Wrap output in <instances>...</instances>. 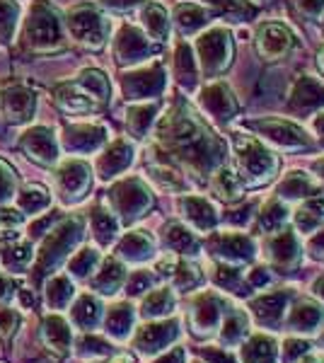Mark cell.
<instances>
[{
  "instance_id": "46",
  "label": "cell",
  "mask_w": 324,
  "mask_h": 363,
  "mask_svg": "<svg viewBox=\"0 0 324 363\" xmlns=\"http://www.w3.org/2000/svg\"><path fill=\"white\" fill-rule=\"evenodd\" d=\"M15 291V284L10 277H0V301H8Z\"/></svg>"
},
{
  "instance_id": "14",
  "label": "cell",
  "mask_w": 324,
  "mask_h": 363,
  "mask_svg": "<svg viewBox=\"0 0 324 363\" xmlns=\"http://www.w3.org/2000/svg\"><path fill=\"white\" fill-rule=\"evenodd\" d=\"M54 102L66 114H90L102 109L78 83H61L54 90Z\"/></svg>"
},
{
  "instance_id": "22",
  "label": "cell",
  "mask_w": 324,
  "mask_h": 363,
  "mask_svg": "<svg viewBox=\"0 0 324 363\" xmlns=\"http://www.w3.org/2000/svg\"><path fill=\"white\" fill-rule=\"evenodd\" d=\"M201 102H203V107L208 109L211 114H216L218 119H223V121L230 119V114L235 112V99L230 97V92L223 85L206 87Z\"/></svg>"
},
{
  "instance_id": "44",
  "label": "cell",
  "mask_w": 324,
  "mask_h": 363,
  "mask_svg": "<svg viewBox=\"0 0 324 363\" xmlns=\"http://www.w3.org/2000/svg\"><path fill=\"white\" fill-rule=\"evenodd\" d=\"M298 10L308 17H317L324 10V0H296Z\"/></svg>"
},
{
  "instance_id": "21",
  "label": "cell",
  "mask_w": 324,
  "mask_h": 363,
  "mask_svg": "<svg viewBox=\"0 0 324 363\" xmlns=\"http://www.w3.org/2000/svg\"><path fill=\"white\" fill-rule=\"evenodd\" d=\"M143 29H145V37L150 42H164L169 34V20L164 8L155 3H148L143 8Z\"/></svg>"
},
{
  "instance_id": "11",
  "label": "cell",
  "mask_w": 324,
  "mask_h": 363,
  "mask_svg": "<svg viewBox=\"0 0 324 363\" xmlns=\"http://www.w3.org/2000/svg\"><path fill=\"white\" fill-rule=\"evenodd\" d=\"M0 112L10 124H29L37 112V97L25 85H13L0 92Z\"/></svg>"
},
{
  "instance_id": "31",
  "label": "cell",
  "mask_w": 324,
  "mask_h": 363,
  "mask_svg": "<svg viewBox=\"0 0 324 363\" xmlns=\"http://www.w3.org/2000/svg\"><path fill=\"white\" fill-rule=\"evenodd\" d=\"M121 281H123V267L119 264V262L107 259L104 262L102 274L95 279V289H99L102 294H114V291L119 289Z\"/></svg>"
},
{
  "instance_id": "3",
  "label": "cell",
  "mask_w": 324,
  "mask_h": 363,
  "mask_svg": "<svg viewBox=\"0 0 324 363\" xmlns=\"http://www.w3.org/2000/svg\"><path fill=\"white\" fill-rule=\"evenodd\" d=\"M63 25L70 32V37L87 49H102L109 37V22L95 5H78L68 10Z\"/></svg>"
},
{
  "instance_id": "34",
  "label": "cell",
  "mask_w": 324,
  "mask_h": 363,
  "mask_svg": "<svg viewBox=\"0 0 324 363\" xmlns=\"http://www.w3.org/2000/svg\"><path fill=\"white\" fill-rule=\"evenodd\" d=\"M213 186H216L218 196H223L225 201H233V199H238V196H240V191H242V189H240L238 174L230 172V169H218Z\"/></svg>"
},
{
  "instance_id": "4",
  "label": "cell",
  "mask_w": 324,
  "mask_h": 363,
  "mask_svg": "<svg viewBox=\"0 0 324 363\" xmlns=\"http://www.w3.org/2000/svg\"><path fill=\"white\" fill-rule=\"evenodd\" d=\"M54 182H56L58 196H61V201L66 203V206L78 203L85 199L87 189H90V182H92L90 165H87L85 160H78V157L63 160L61 165L56 167Z\"/></svg>"
},
{
  "instance_id": "37",
  "label": "cell",
  "mask_w": 324,
  "mask_h": 363,
  "mask_svg": "<svg viewBox=\"0 0 324 363\" xmlns=\"http://www.w3.org/2000/svg\"><path fill=\"white\" fill-rule=\"evenodd\" d=\"M167 242H169V247L181 250V252H186V250H191V247H194L191 233H186L181 225H169V228H167Z\"/></svg>"
},
{
  "instance_id": "1",
  "label": "cell",
  "mask_w": 324,
  "mask_h": 363,
  "mask_svg": "<svg viewBox=\"0 0 324 363\" xmlns=\"http://www.w3.org/2000/svg\"><path fill=\"white\" fill-rule=\"evenodd\" d=\"M155 138L160 148L199 172H206L223 153V143L213 138L186 104H172L167 109V114L157 121Z\"/></svg>"
},
{
  "instance_id": "7",
  "label": "cell",
  "mask_w": 324,
  "mask_h": 363,
  "mask_svg": "<svg viewBox=\"0 0 324 363\" xmlns=\"http://www.w3.org/2000/svg\"><path fill=\"white\" fill-rule=\"evenodd\" d=\"M155 51V44L145 37L140 29H135L131 25H123L114 37V61L119 66H133V63H140L145 58L152 56Z\"/></svg>"
},
{
  "instance_id": "15",
  "label": "cell",
  "mask_w": 324,
  "mask_h": 363,
  "mask_svg": "<svg viewBox=\"0 0 324 363\" xmlns=\"http://www.w3.org/2000/svg\"><path fill=\"white\" fill-rule=\"evenodd\" d=\"M131 160H133L131 140H126V138L114 140V143H111L109 148L97 157V174H99V179L116 177L121 169H126L128 165H131Z\"/></svg>"
},
{
  "instance_id": "30",
  "label": "cell",
  "mask_w": 324,
  "mask_h": 363,
  "mask_svg": "<svg viewBox=\"0 0 324 363\" xmlns=\"http://www.w3.org/2000/svg\"><path fill=\"white\" fill-rule=\"evenodd\" d=\"M73 320H75V325L82 327V330L95 327L99 320V303L90 296H82L73 308Z\"/></svg>"
},
{
  "instance_id": "10",
  "label": "cell",
  "mask_w": 324,
  "mask_h": 363,
  "mask_svg": "<svg viewBox=\"0 0 324 363\" xmlns=\"http://www.w3.org/2000/svg\"><path fill=\"white\" fill-rule=\"evenodd\" d=\"M121 90L128 99H152L164 90V70L160 63L133 70L121 78Z\"/></svg>"
},
{
  "instance_id": "35",
  "label": "cell",
  "mask_w": 324,
  "mask_h": 363,
  "mask_svg": "<svg viewBox=\"0 0 324 363\" xmlns=\"http://www.w3.org/2000/svg\"><path fill=\"white\" fill-rule=\"evenodd\" d=\"M324 102V90L315 80H303L296 92V102L293 107H315V104Z\"/></svg>"
},
{
  "instance_id": "18",
  "label": "cell",
  "mask_w": 324,
  "mask_h": 363,
  "mask_svg": "<svg viewBox=\"0 0 324 363\" xmlns=\"http://www.w3.org/2000/svg\"><path fill=\"white\" fill-rule=\"evenodd\" d=\"M82 90L87 92L99 107H104V104L109 102L111 97V87H109V80L107 75L102 73V70H95V68H85L82 73L78 75V80H75Z\"/></svg>"
},
{
  "instance_id": "20",
  "label": "cell",
  "mask_w": 324,
  "mask_h": 363,
  "mask_svg": "<svg viewBox=\"0 0 324 363\" xmlns=\"http://www.w3.org/2000/svg\"><path fill=\"white\" fill-rule=\"evenodd\" d=\"M157 104H133L126 112V128L135 138L148 136V131L155 124Z\"/></svg>"
},
{
  "instance_id": "32",
  "label": "cell",
  "mask_w": 324,
  "mask_h": 363,
  "mask_svg": "<svg viewBox=\"0 0 324 363\" xmlns=\"http://www.w3.org/2000/svg\"><path fill=\"white\" fill-rule=\"evenodd\" d=\"M73 298V286L66 277H54L46 286V303L49 308H63Z\"/></svg>"
},
{
  "instance_id": "43",
  "label": "cell",
  "mask_w": 324,
  "mask_h": 363,
  "mask_svg": "<svg viewBox=\"0 0 324 363\" xmlns=\"http://www.w3.org/2000/svg\"><path fill=\"white\" fill-rule=\"evenodd\" d=\"M102 5L114 13H131V10L145 5V0H102Z\"/></svg>"
},
{
  "instance_id": "36",
  "label": "cell",
  "mask_w": 324,
  "mask_h": 363,
  "mask_svg": "<svg viewBox=\"0 0 324 363\" xmlns=\"http://www.w3.org/2000/svg\"><path fill=\"white\" fill-rule=\"evenodd\" d=\"M32 259V245L29 242H15L13 247L3 255V262L8 264L10 269H17V267H25L27 262Z\"/></svg>"
},
{
  "instance_id": "33",
  "label": "cell",
  "mask_w": 324,
  "mask_h": 363,
  "mask_svg": "<svg viewBox=\"0 0 324 363\" xmlns=\"http://www.w3.org/2000/svg\"><path fill=\"white\" fill-rule=\"evenodd\" d=\"M97 262H99V252L97 250H92V247H82L78 255L70 259V274L73 277H78V279H85V277H90V272L97 267Z\"/></svg>"
},
{
  "instance_id": "26",
  "label": "cell",
  "mask_w": 324,
  "mask_h": 363,
  "mask_svg": "<svg viewBox=\"0 0 324 363\" xmlns=\"http://www.w3.org/2000/svg\"><path fill=\"white\" fill-rule=\"evenodd\" d=\"M174 22L181 34H191L206 22V13L199 8V5H177Z\"/></svg>"
},
{
  "instance_id": "17",
  "label": "cell",
  "mask_w": 324,
  "mask_h": 363,
  "mask_svg": "<svg viewBox=\"0 0 324 363\" xmlns=\"http://www.w3.org/2000/svg\"><path fill=\"white\" fill-rule=\"evenodd\" d=\"M51 206V194L41 184H25L17 189V208L25 216H37Z\"/></svg>"
},
{
  "instance_id": "41",
  "label": "cell",
  "mask_w": 324,
  "mask_h": 363,
  "mask_svg": "<svg viewBox=\"0 0 324 363\" xmlns=\"http://www.w3.org/2000/svg\"><path fill=\"white\" fill-rule=\"evenodd\" d=\"M128 306H119V308H114V313H111V320H109V327H111V332L114 335H126V327H128V322H131V313H128Z\"/></svg>"
},
{
  "instance_id": "27",
  "label": "cell",
  "mask_w": 324,
  "mask_h": 363,
  "mask_svg": "<svg viewBox=\"0 0 324 363\" xmlns=\"http://www.w3.org/2000/svg\"><path fill=\"white\" fill-rule=\"evenodd\" d=\"M150 250H152V240L140 230L123 238V242L119 247V252L126 259H145V257L150 255Z\"/></svg>"
},
{
  "instance_id": "40",
  "label": "cell",
  "mask_w": 324,
  "mask_h": 363,
  "mask_svg": "<svg viewBox=\"0 0 324 363\" xmlns=\"http://www.w3.org/2000/svg\"><path fill=\"white\" fill-rule=\"evenodd\" d=\"M22 223H25V213H20V208H0V233L20 230Z\"/></svg>"
},
{
  "instance_id": "25",
  "label": "cell",
  "mask_w": 324,
  "mask_h": 363,
  "mask_svg": "<svg viewBox=\"0 0 324 363\" xmlns=\"http://www.w3.org/2000/svg\"><path fill=\"white\" fill-rule=\"evenodd\" d=\"M44 339L54 351H66L68 344H70L68 325L61 318H56V315L46 318V322H44Z\"/></svg>"
},
{
  "instance_id": "47",
  "label": "cell",
  "mask_w": 324,
  "mask_h": 363,
  "mask_svg": "<svg viewBox=\"0 0 324 363\" xmlns=\"http://www.w3.org/2000/svg\"><path fill=\"white\" fill-rule=\"evenodd\" d=\"M17 301H22L25 310H29V308H32V303H34V298H32V294H29V291H20V294H17Z\"/></svg>"
},
{
  "instance_id": "39",
  "label": "cell",
  "mask_w": 324,
  "mask_h": 363,
  "mask_svg": "<svg viewBox=\"0 0 324 363\" xmlns=\"http://www.w3.org/2000/svg\"><path fill=\"white\" fill-rule=\"evenodd\" d=\"M15 194V172L0 160V203Z\"/></svg>"
},
{
  "instance_id": "12",
  "label": "cell",
  "mask_w": 324,
  "mask_h": 363,
  "mask_svg": "<svg viewBox=\"0 0 324 363\" xmlns=\"http://www.w3.org/2000/svg\"><path fill=\"white\" fill-rule=\"evenodd\" d=\"M230 54H233V46H230L225 29H213V32L199 39V56H201V68L206 73L225 70L230 63Z\"/></svg>"
},
{
  "instance_id": "48",
  "label": "cell",
  "mask_w": 324,
  "mask_h": 363,
  "mask_svg": "<svg viewBox=\"0 0 324 363\" xmlns=\"http://www.w3.org/2000/svg\"><path fill=\"white\" fill-rule=\"evenodd\" d=\"M111 363H133L131 359H128V356H116V359L114 361H111Z\"/></svg>"
},
{
  "instance_id": "24",
  "label": "cell",
  "mask_w": 324,
  "mask_h": 363,
  "mask_svg": "<svg viewBox=\"0 0 324 363\" xmlns=\"http://www.w3.org/2000/svg\"><path fill=\"white\" fill-rule=\"evenodd\" d=\"M174 75L179 80V85L184 87H194L196 85V63H194V56L186 44L177 46L174 54Z\"/></svg>"
},
{
  "instance_id": "28",
  "label": "cell",
  "mask_w": 324,
  "mask_h": 363,
  "mask_svg": "<svg viewBox=\"0 0 324 363\" xmlns=\"http://www.w3.org/2000/svg\"><path fill=\"white\" fill-rule=\"evenodd\" d=\"M92 230H95V238L102 245H109L111 240L119 233V223L111 213H107L104 208H95L92 211Z\"/></svg>"
},
{
  "instance_id": "42",
  "label": "cell",
  "mask_w": 324,
  "mask_h": 363,
  "mask_svg": "<svg viewBox=\"0 0 324 363\" xmlns=\"http://www.w3.org/2000/svg\"><path fill=\"white\" fill-rule=\"evenodd\" d=\"M17 322H20V318H17L15 310L0 308V337H3V339L13 337L15 330H17Z\"/></svg>"
},
{
  "instance_id": "45",
  "label": "cell",
  "mask_w": 324,
  "mask_h": 363,
  "mask_svg": "<svg viewBox=\"0 0 324 363\" xmlns=\"http://www.w3.org/2000/svg\"><path fill=\"white\" fill-rule=\"evenodd\" d=\"M150 284H152V277H150V274L138 272V274L133 277L131 286H128V291H131V294H140V289H148Z\"/></svg>"
},
{
  "instance_id": "2",
  "label": "cell",
  "mask_w": 324,
  "mask_h": 363,
  "mask_svg": "<svg viewBox=\"0 0 324 363\" xmlns=\"http://www.w3.org/2000/svg\"><path fill=\"white\" fill-rule=\"evenodd\" d=\"M22 46L34 54H56L66 49V25L46 0H34L20 32Z\"/></svg>"
},
{
  "instance_id": "5",
  "label": "cell",
  "mask_w": 324,
  "mask_h": 363,
  "mask_svg": "<svg viewBox=\"0 0 324 363\" xmlns=\"http://www.w3.org/2000/svg\"><path fill=\"white\" fill-rule=\"evenodd\" d=\"M20 148L29 160L41 167H54L61 157V143L54 128L49 126H32L20 136Z\"/></svg>"
},
{
  "instance_id": "6",
  "label": "cell",
  "mask_w": 324,
  "mask_h": 363,
  "mask_svg": "<svg viewBox=\"0 0 324 363\" xmlns=\"http://www.w3.org/2000/svg\"><path fill=\"white\" fill-rule=\"evenodd\" d=\"M109 201L123 220H133L150 208L152 196L140 179H123L109 191Z\"/></svg>"
},
{
  "instance_id": "23",
  "label": "cell",
  "mask_w": 324,
  "mask_h": 363,
  "mask_svg": "<svg viewBox=\"0 0 324 363\" xmlns=\"http://www.w3.org/2000/svg\"><path fill=\"white\" fill-rule=\"evenodd\" d=\"M20 29V5L15 0H0V44H10Z\"/></svg>"
},
{
  "instance_id": "9",
  "label": "cell",
  "mask_w": 324,
  "mask_h": 363,
  "mask_svg": "<svg viewBox=\"0 0 324 363\" xmlns=\"http://www.w3.org/2000/svg\"><path fill=\"white\" fill-rule=\"evenodd\" d=\"M82 235V220L80 218H68L61 225L46 235L44 247L39 250V262L41 264H56L66 257V250L70 245H75Z\"/></svg>"
},
{
  "instance_id": "49",
  "label": "cell",
  "mask_w": 324,
  "mask_h": 363,
  "mask_svg": "<svg viewBox=\"0 0 324 363\" xmlns=\"http://www.w3.org/2000/svg\"><path fill=\"white\" fill-rule=\"evenodd\" d=\"M322 63H324V54H322Z\"/></svg>"
},
{
  "instance_id": "8",
  "label": "cell",
  "mask_w": 324,
  "mask_h": 363,
  "mask_svg": "<svg viewBox=\"0 0 324 363\" xmlns=\"http://www.w3.org/2000/svg\"><path fill=\"white\" fill-rule=\"evenodd\" d=\"M107 140V128L99 124H68L61 133V150L70 155H87L102 148Z\"/></svg>"
},
{
  "instance_id": "16",
  "label": "cell",
  "mask_w": 324,
  "mask_h": 363,
  "mask_svg": "<svg viewBox=\"0 0 324 363\" xmlns=\"http://www.w3.org/2000/svg\"><path fill=\"white\" fill-rule=\"evenodd\" d=\"M293 44H296V39H293V34L288 32L284 25H264L259 29L257 49L262 51L269 61L286 56L288 51L293 49Z\"/></svg>"
},
{
  "instance_id": "13",
  "label": "cell",
  "mask_w": 324,
  "mask_h": 363,
  "mask_svg": "<svg viewBox=\"0 0 324 363\" xmlns=\"http://www.w3.org/2000/svg\"><path fill=\"white\" fill-rule=\"evenodd\" d=\"M238 157H240V165L245 167V172L250 174L252 179H259V182H267L274 172L276 162L271 153L262 148L257 140L252 138H238Z\"/></svg>"
},
{
  "instance_id": "29",
  "label": "cell",
  "mask_w": 324,
  "mask_h": 363,
  "mask_svg": "<svg viewBox=\"0 0 324 363\" xmlns=\"http://www.w3.org/2000/svg\"><path fill=\"white\" fill-rule=\"evenodd\" d=\"M181 208L186 211V216L194 220L196 228H208L216 223L213 208H211L203 199H181Z\"/></svg>"
},
{
  "instance_id": "19",
  "label": "cell",
  "mask_w": 324,
  "mask_h": 363,
  "mask_svg": "<svg viewBox=\"0 0 324 363\" xmlns=\"http://www.w3.org/2000/svg\"><path fill=\"white\" fill-rule=\"evenodd\" d=\"M259 131H264L271 140L276 143H284V145H308L310 140L305 138V133L300 128L286 124V121H257L255 124Z\"/></svg>"
},
{
  "instance_id": "38",
  "label": "cell",
  "mask_w": 324,
  "mask_h": 363,
  "mask_svg": "<svg viewBox=\"0 0 324 363\" xmlns=\"http://www.w3.org/2000/svg\"><path fill=\"white\" fill-rule=\"evenodd\" d=\"M169 306H172V296L167 291H155L148 301H145V313L155 315V313H167Z\"/></svg>"
}]
</instances>
